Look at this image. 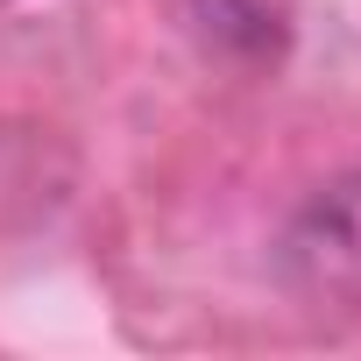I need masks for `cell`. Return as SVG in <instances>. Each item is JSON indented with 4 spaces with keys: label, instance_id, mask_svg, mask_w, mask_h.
<instances>
[{
    "label": "cell",
    "instance_id": "1",
    "mask_svg": "<svg viewBox=\"0 0 361 361\" xmlns=\"http://www.w3.org/2000/svg\"><path fill=\"white\" fill-rule=\"evenodd\" d=\"M283 283L319 312H361V170L319 185L283 227Z\"/></svg>",
    "mask_w": 361,
    "mask_h": 361
},
{
    "label": "cell",
    "instance_id": "2",
    "mask_svg": "<svg viewBox=\"0 0 361 361\" xmlns=\"http://www.w3.org/2000/svg\"><path fill=\"white\" fill-rule=\"evenodd\" d=\"M192 36L241 71H262L290 50V8L283 0H192Z\"/></svg>",
    "mask_w": 361,
    "mask_h": 361
}]
</instances>
